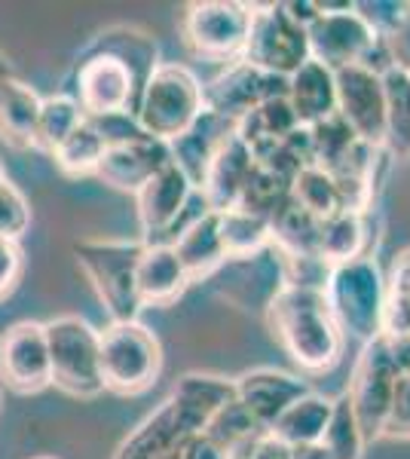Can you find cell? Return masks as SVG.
Returning a JSON list of instances; mask_svg holds the SVG:
<instances>
[{"label":"cell","instance_id":"cell-1","mask_svg":"<svg viewBox=\"0 0 410 459\" xmlns=\"http://www.w3.org/2000/svg\"><path fill=\"white\" fill-rule=\"evenodd\" d=\"M156 71V43L138 28H110L89 43L74 71V95L86 117L135 114Z\"/></svg>","mask_w":410,"mask_h":459},{"label":"cell","instance_id":"cell-2","mask_svg":"<svg viewBox=\"0 0 410 459\" xmlns=\"http://www.w3.org/2000/svg\"><path fill=\"white\" fill-rule=\"evenodd\" d=\"M266 325L301 371L325 374L340 361L346 337L340 334L318 288L282 285L266 303Z\"/></svg>","mask_w":410,"mask_h":459},{"label":"cell","instance_id":"cell-3","mask_svg":"<svg viewBox=\"0 0 410 459\" xmlns=\"http://www.w3.org/2000/svg\"><path fill=\"white\" fill-rule=\"evenodd\" d=\"M322 294L343 337L359 340L362 346L383 337L386 276L374 255L331 266Z\"/></svg>","mask_w":410,"mask_h":459},{"label":"cell","instance_id":"cell-4","mask_svg":"<svg viewBox=\"0 0 410 459\" xmlns=\"http://www.w3.org/2000/svg\"><path fill=\"white\" fill-rule=\"evenodd\" d=\"M203 114L205 99L196 74L184 65H156L135 108V120L144 135L171 144L184 132H190Z\"/></svg>","mask_w":410,"mask_h":459},{"label":"cell","instance_id":"cell-5","mask_svg":"<svg viewBox=\"0 0 410 459\" xmlns=\"http://www.w3.org/2000/svg\"><path fill=\"white\" fill-rule=\"evenodd\" d=\"M77 264L83 266L99 300L108 307L110 322H138V261L144 242H117V239H83L74 246Z\"/></svg>","mask_w":410,"mask_h":459},{"label":"cell","instance_id":"cell-6","mask_svg":"<svg viewBox=\"0 0 410 459\" xmlns=\"http://www.w3.org/2000/svg\"><path fill=\"white\" fill-rule=\"evenodd\" d=\"M104 389L117 395H141L160 380L162 346L141 322H110L99 331Z\"/></svg>","mask_w":410,"mask_h":459},{"label":"cell","instance_id":"cell-7","mask_svg":"<svg viewBox=\"0 0 410 459\" xmlns=\"http://www.w3.org/2000/svg\"><path fill=\"white\" fill-rule=\"evenodd\" d=\"M49 346L52 383L74 398H95L104 392L99 331L80 316H58L43 325Z\"/></svg>","mask_w":410,"mask_h":459},{"label":"cell","instance_id":"cell-8","mask_svg":"<svg viewBox=\"0 0 410 459\" xmlns=\"http://www.w3.org/2000/svg\"><path fill=\"white\" fill-rule=\"evenodd\" d=\"M405 380L398 359L386 337H377L362 346V355L355 361L353 383L346 389V398L353 404V413L359 420V429L364 435V444L383 438L386 420L392 413L398 383Z\"/></svg>","mask_w":410,"mask_h":459},{"label":"cell","instance_id":"cell-9","mask_svg":"<svg viewBox=\"0 0 410 459\" xmlns=\"http://www.w3.org/2000/svg\"><path fill=\"white\" fill-rule=\"evenodd\" d=\"M242 62L264 74H273V77L288 80L297 68L310 62L307 28L291 19L285 4L255 6Z\"/></svg>","mask_w":410,"mask_h":459},{"label":"cell","instance_id":"cell-10","mask_svg":"<svg viewBox=\"0 0 410 459\" xmlns=\"http://www.w3.org/2000/svg\"><path fill=\"white\" fill-rule=\"evenodd\" d=\"M255 6L240 0H199L184 10L181 34L193 56L208 62H236L249 40Z\"/></svg>","mask_w":410,"mask_h":459},{"label":"cell","instance_id":"cell-11","mask_svg":"<svg viewBox=\"0 0 410 459\" xmlns=\"http://www.w3.org/2000/svg\"><path fill=\"white\" fill-rule=\"evenodd\" d=\"M193 203H196V187L188 181V175L169 162L162 172H156L151 181L135 194V205H138V224H141V242L144 246H171L178 233L184 227L193 224L199 214L212 212H193Z\"/></svg>","mask_w":410,"mask_h":459},{"label":"cell","instance_id":"cell-12","mask_svg":"<svg viewBox=\"0 0 410 459\" xmlns=\"http://www.w3.org/2000/svg\"><path fill=\"white\" fill-rule=\"evenodd\" d=\"M318 16L307 25L310 58L327 71L364 65L377 49L379 37L371 31L353 4H318Z\"/></svg>","mask_w":410,"mask_h":459},{"label":"cell","instance_id":"cell-13","mask_svg":"<svg viewBox=\"0 0 410 459\" xmlns=\"http://www.w3.org/2000/svg\"><path fill=\"white\" fill-rule=\"evenodd\" d=\"M337 117L362 144L383 151L386 138V89L383 77L364 65L334 71Z\"/></svg>","mask_w":410,"mask_h":459},{"label":"cell","instance_id":"cell-14","mask_svg":"<svg viewBox=\"0 0 410 459\" xmlns=\"http://www.w3.org/2000/svg\"><path fill=\"white\" fill-rule=\"evenodd\" d=\"M288 80L264 74L251 65H245L242 58L230 62V68L218 74L208 86H203L205 110L227 123H240L245 114H251L270 99H285Z\"/></svg>","mask_w":410,"mask_h":459},{"label":"cell","instance_id":"cell-15","mask_svg":"<svg viewBox=\"0 0 410 459\" xmlns=\"http://www.w3.org/2000/svg\"><path fill=\"white\" fill-rule=\"evenodd\" d=\"M0 380L19 395H31L52 383L47 331L40 322H16L0 334Z\"/></svg>","mask_w":410,"mask_h":459},{"label":"cell","instance_id":"cell-16","mask_svg":"<svg viewBox=\"0 0 410 459\" xmlns=\"http://www.w3.org/2000/svg\"><path fill=\"white\" fill-rule=\"evenodd\" d=\"M233 392H236V404L255 420V426L270 432L275 420H279L297 398L307 395L310 386L301 377L279 371V368H255V371H245L236 377Z\"/></svg>","mask_w":410,"mask_h":459},{"label":"cell","instance_id":"cell-17","mask_svg":"<svg viewBox=\"0 0 410 459\" xmlns=\"http://www.w3.org/2000/svg\"><path fill=\"white\" fill-rule=\"evenodd\" d=\"M169 162H171L169 144L144 135V138H135V142L108 144L99 169H95V178L110 184L114 190H123V194H138V190L144 187L156 172H162Z\"/></svg>","mask_w":410,"mask_h":459},{"label":"cell","instance_id":"cell-18","mask_svg":"<svg viewBox=\"0 0 410 459\" xmlns=\"http://www.w3.org/2000/svg\"><path fill=\"white\" fill-rule=\"evenodd\" d=\"M251 172H255V153L251 147L236 135V129L230 132L214 151L212 162L205 169V178L199 184V194L208 203L212 212H227L233 205H240L242 190L249 184Z\"/></svg>","mask_w":410,"mask_h":459},{"label":"cell","instance_id":"cell-19","mask_svg":"<svg viewBox=\"0 0 410 459\" xmlns=\"http://www.w3.org/2000/svg\"><path fill=\"white\" fill-rule=\"evenodd\" d=\"M285 101L294 114V120L301 129H312V126L337 117V89H334V71H327L325 65L310 62L303 68H297L288 77Z\"/></svg>","mask_w":410,"mask_h":459},{"label":"cell","instance_id":"cell-20","mask_svg":"<svg viewBox=\"0 0 410 459\" xmlns=\"http://www.w3.org/2000/svg\"><path fill=\"white\" fill-rule=\"evenodd\" d=\"M190 435H199V432L188 423V417H184L169 398V402H162L160 411L151 413V417L120 444L114 459H162L175 447H181Z\"/></svg>","mask_w":410,"mask_h":459},{"label":"cell","instance_id":"cell-21","mask_svg":"<svg viewBox=\"0 0 410 459\" xmlns=\"http://www.w3.org/2000/svg\"><path fill=\"white\" fill-rule=\"evenodd\" d=\"M171 251H175V257L181 261L190 282H199V279L218 273L221 266L227 264V251H223V242H221L218 212L199 214L193 224L184 227L181 233L171 239Z\"/></svg>","mask_w":410,"mask_h":459},{"label":"cell","instance_id":"cell-22","mask_svg":"<svg viewBox=\"0 0 410 459\" xmlns=\"http://www.w3.org/2000/svg\"><path fill=\"white\" fill-rule=\"evenodd\" d=\"M135 282L141 307H169V303L181 298L184 288L190 285V279L171 246H144Z\"/></svg>","mask_w":410,"mask_h":459},{"label":"cell","instance_id":"cell-23","mask_svg":"<svg viewBox=\"0 0 410 459\" xmlns=\"http://www.w3.org/2000/svg\"><path fill=\"white\" fill-rule=\"evenodd\" d=\"M171 404L188 417V423L196 432H205V426L223 411L227 404L236 402L233 380H223L214 374H184L171 389Z\"/></svg>","mask_w":410,"mask_h":459},{"label":"cell","instance_id":"cell-24","mask_svg":"<svg viewBox=\"0 0 410 459\" xmlns=\"http://www.w3.org/2000/svg\"><path fill=\"white\" fill-rule=\"evenodd\" d=\"M43 99L19 77L0 80V138L16 151L37 147V120Z\"/></svg>","mask_w":410,"mask_h":459},{"label":"cell","instance_id":"cell-25","mask_svg":"<svg viewBox=\"0 0 410 459\" xmlns=\"http://www.w3.org/2000/svg\"><path fill=\"white\" fill-rule=\"evenodd\" d=\"M233 129H236L233 123L221 120V117H214V114H208V110H205V114L193 123L190 132H184L181 138H175V142L169 144L171 162H175V166L188 175V181L196 190H199V184H203L205 169H208V162H212L214 151H218L221 142Z\"/></svg>","mask_w":410,"mask_h":459},{"label":"cell","instance_id":"cell-26","mask_svg":"<svg viewBox=\"0 0 410 459\" xmlns=\"http://www.w3.org/2000/svg\"><path fill=\"white\" fill-rule=\"evenodd\" d=\"M334 398H325L318 392H307L303 398H297L294 404L282 413L273 423L270 435L282 447H307V444H318L325 435L327 423H331Z\"/></svg>","mask_w":410,"mask_h":459},{"label":"cell","instance_id":"cell-27","mask_svg":"<svg viewBox=\"0 0 410 459\" xmlns=\"http://www.w3.org/2000/svg\"><path fill=\"white\" fill-rule=\"evenodd\" d=\"M218 221L227 261H249L273 246V221L266 214L233 205L227 212H218Z\"/></svg>","mask_w":410,"mask_h":459},{"label":"cell","instance_id":"cell-28","mask_svg":"<svg viewBox=\"0 0 410 459\" xmlns=\"http://www.w3.org/2000/svg\"><path fill=\"white\" fill-rule=\"evenodd\" d=\"M368 224H364V212L355 209H340L331 218L318 221V239H316V255L322 257L327 266L346 264L353 257L368 255Z\"/></svg>","mask_w":410,"mask_h":459},{"label":"cell","instance_id":"cell-29","mask_svg":"<svg viewBox=\"0 0 410 459\" xmlns=\"http://www.w3.org/2000/svg\"><path fill=\"white\" fill-rule=\"evenodd\" d=\"M383 89H386L383 151L395 160H410V77L401 71H386Z\"/></svg>","mask_w":410,"mask_h":459},{"label":"cell","instance_id":"cell-30","mask_svg":"<svg viewBox=\"0 0 410 459\" xmlns=\"http://www.w3.org/2000/svg\"><path fill=\"white\" fill-rule=\"evenodd\" d=\"M291 203H297L303 212L312 214L316 221H325L331 214L343 209L340 187L334 181L331 172H325L322 166H303L291 181Z\"/></svg>","mask_w":410,"mask_h":459},{"label":"cell","instance_id":"cell-31","mask_svg":"<svg viewBox=\"0 0 410 459\" xmlns=\"http://www.w3.org/2000/svg\"><path fill=\"white\" fill-rule=\"evenodd\" d=\"M383 337L389 343L410 340V248L395 257L389 279H386Z\"/></svg>","mask_w":410,"mask_h":459},{"label":"cell","instance_id":"cell-32","mask_svg":"<svg viewBox=\"0 0 410 459\" xmlns=\"http://www.w3.org/2000/svg\"><path fill=\"white\" fill-rule=\"evenodd\" d=\"M104 151H108L104 138L95 132L92 123L83 120L62 144L56 147V151H52V157H56V166L62 169L65 175L83 178V175H95Z\"/></svg>","mask_w":410,"mask_h":459},{"label":"cell","instance_id":"cell-33","mask_svg":"<svg viewBox=\"0 0 410 459\" xmlns=\"http://www.w3.org/2000/svg\"><path fill=\"white\" fill-rule=\"evenodd\" d=\"M83 120L86 114L71 95H49V99H43L40 120H37V147L52 153Z\"/></svg>","mask_w":410,"mask_h":459},{"label":"cell","instance_id":"cell-34","mask_svg":"<svg viewBox=\"0 0 410 459\" xmlns=\"http://www.w3.org/2000/svg\"><path fill=\"white\" fill-rule=\"evenodd\" d=\"M322 447L327 450L331 459H362L364 454V435L359 429V420H355L346 392H343L340 398H334L331 423H327L322 435Z\"/></svg>","mask_w":410,"mask_h":459},{"label":"cell","instance_id":"cell-35","mask_svg":"<svg viewBox=\"0 0 410 459\" xmlns=\"http://www.w3.org/2000/svg\"><path fill=\"white\" fill-rule=\"evenodd\" d=\"M353 6L379 40H386L392 31H398L410 16V4H405V0H359Z\"/></svg>","mask_w":410,"mask_h":459},{"label":"cell","instance_id":"cell-36","mask_svg":"<svg viewBox=\"0 0 410 459\" xmlns=\"http://www.w3.org/2000/svg\"><path fill=\"white\" fill-rule=\"evenodd\" d=\"M31 227V205L13 181L0 187V239H16Z\"/></svg>","mask_w":410,"mask_h":459},{"label":"cell","instance_id":"cell-37","mask_svg":"<svg viewBox=\"0 0 410 459\" xmlns=\"http://www.w3.org/2000/svg\"><path fill=\"white\" fill-rule=\"evenodd\" d=\"M383 438H395V441H410V377L398 383V395H395L392 413L386 420Z\"/></svg>","mask_w":410,"mask_h":459},{"label":"cell","instance_id":"cell-38","mask_svg":"<svg viewBox=\"0 0 410 459\" xmlns=\"http://www.w3.org/2000/svg\"><path fill=\"white\" fill-rule=\"evenodd\" d=\"M22 276V246L16 239H0V300L19 285Z\"/></svg>","mask_w":410,"mask_h":459},{"label":"cell","instance_id":"cell-39","mask_svg":"<svg viewBox=\"0 0 410 459\" xmlns=\"http://www.w3.org/2000/svg\"><path fill=\"white\" fill-rule=\"evenodd\" d=\"M386 58H389V71H401L410 77V16L398 31H392L383 40Z\"/></svg>","mask_w":410,"mask_h":459},{"label":"cell","instance_id":"cell-40","mask_svg":"<svg viewBox=\"0 0 410 459\" xmlns=\"http://www.w3.org/2000/svg\"><path fill=\"white\" fill-rule=\"evenodd\" d=\"M178 454H181V459H230L227 450H223L221 444L205 432L190 435V438L181 444Z\"/></svg>","mask_w":410,"mask_h":459},{"label":"cell","instance_id":"cell-41","mask_svg":"<svg viewBox=\"0 0 410 459\" xmlns=\"http://www.w3.org/2000/svg\"><path fill=\"white\" fill-rule=\"evenodd\" d=\"M288 459H331V456H327V450L318 441V444H307V447H291Z\"/></svg>","mask_w":410,"mask_h":459},{"label":"cell","instance_id":"cell-42","mask_svg":"<svg viewBox=\"0 0 410 459\" xmlns=\"http://www.w3.org/2000/svg\"><path fill=\"white\" fill-rule=\"evenodd\" d=\"M6 77H13V68H10V62L0 56V80H6Z\"/></svg>","mask_w":410,"mask_h":459},{"label":"cell","instance_id":"cell-43","mask_svg":"<svg viewBox=\"0 0 410 459\" xmlns=\"http://www.w3.org/2000/svg\"><path fill=\"white\" fill-rule=\"evenodd\" d=\"M6 181H10V178H6V169H4V162H0V187H4Z\"/></svg>","mask_w":410,"mask_h":459},{"label":"cell","instance_id":"cell-44","mask_svg":"<svg viewBox=\"0 0 410 459\" xmlns=\"http://www.w3.org/2000/svg\"><path fill=\"white\" fill-rule=\"evenodd\" d=\"M34 459H52V456H34Z\"/></svg>","mask_w":410,"mask_h":459},{"label":"cell","instance_id":"cell-45","mask_svg":"<svg viewBox=\"0 0 410 459\" xmlns=\"http://www.w3.org/2000/svg\"><path fill=\"white\" fill-rule=\"evenodd\" d=\"M407 377H410V374H407Z\"/></svg>","mask_w":410,"mask_h":459}]
</instances>
